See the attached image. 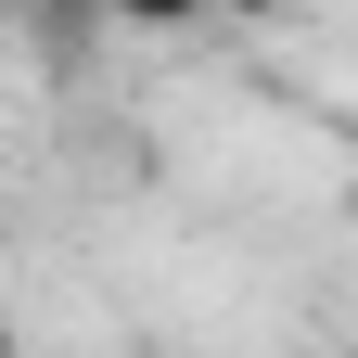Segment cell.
<instances>
[{"mask_svg":"<svg viewBox=\"0 0 358 358\" xmlns=\"http://www.w3.org/2000/svg\"><path fill=\"white\" fill-rule=\"evenodd\" d=\"M0 358H26V333H13V294H0Z\"/></svg>","mask_w":358,"mask_h":358,"instance_id":"obj_2","label":"cell"},{"mask_svg":"<svg viewBox=\"0 0 358 358\" xmlns=\"http://www.w3.org/2000/svg\"><path fill=\"white\" fill-rule=\"evenodd\" d=\"M345 205H358V154H345Z\"/></svg>","mask_w":358,"mask_h":358,"instance_id":"obj_3","label":"cell"},{"mask_svg":"<svg viewBox=\"0 0 358 358\" xmlns=\"http://www.w3.org/2000/svg\"><path fill=\"white\" fill-rule=\"evenodd\" d=\"M103 13H115V26H154V38H166V26H205V0H103Z\"/></svg>","mask_w":358,"mask_h":358,"instance_id":"obj_1","label":"cell"}]
</instances>
